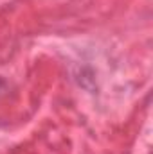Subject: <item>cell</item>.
I'll use <instances>...</instances> for the list:
<instances>
[{"mask_svg":"<svg viewBox=\"0 0 153 154\" xmlns=\"http://www.w3.org/2000/svg\"><path fill=\"white\" fill-rule=\"evenodd\" d=\"M0 84H2V82H0Z\"/></svg>","mask_w":153,"mask_h":154,"instance_id":"1","label":"cell"}]
</instances>
